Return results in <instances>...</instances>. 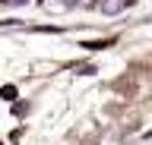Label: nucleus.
<instances>
[{"label":"nucleus","mask_w":152,"mask_h":145,"mask_svg":"<svg viewBox=\"0 0 152 145\" xmlns=\"http://www.w3.org/2000/svg\"><path fill=\"white\" fill-rule=\"evenodd\" d=\"M10 3H13V6H26L28 0H10Z\"/></svg>","instance_id":"nucleus-1"}]
</instances>
